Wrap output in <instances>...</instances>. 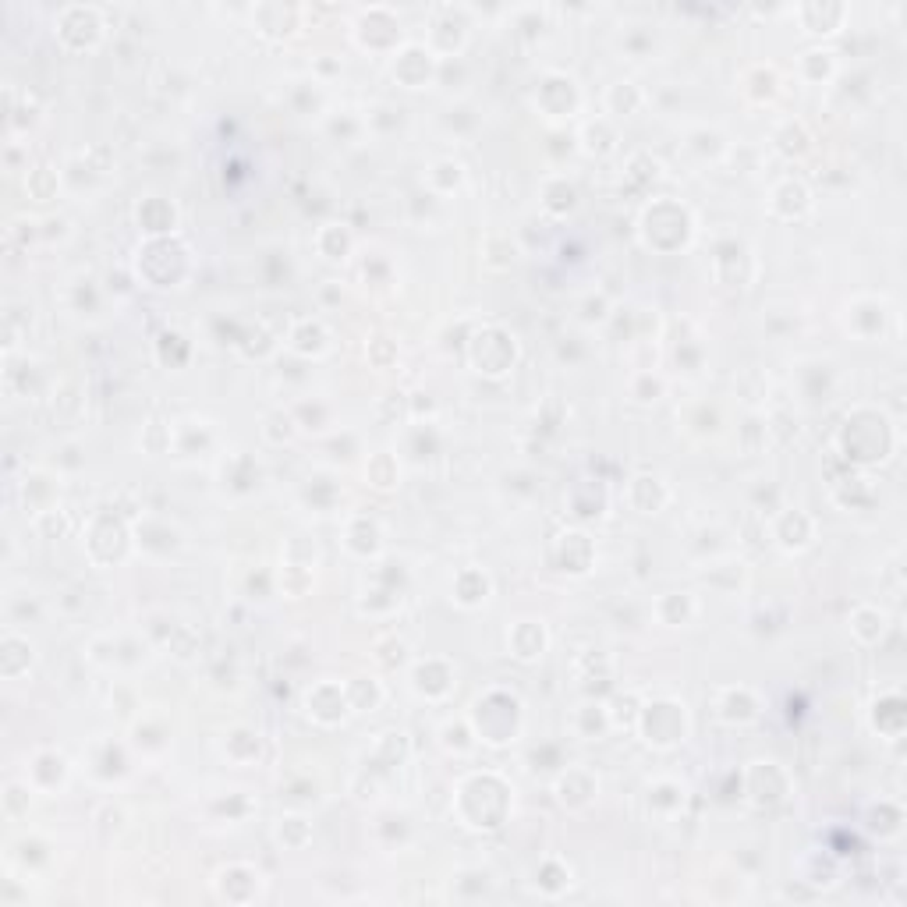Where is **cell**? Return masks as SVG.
<instances>
[{"instance_id":"cell-1","label":"cell","mask_w":907,"mask_h":907,"mask_svg":"<svg viewBox=\"0 0 907 907\" xmlns=\"http://www.w3.org/2000/svg\"><path fill=\"white\" fill-rule=\"evenodd\" d=\"M475 737L486 745H507L521 730V706L507 691H489L475 702Z\"/></svg>"},{"instance_id":"cell-2","label":"cell","mask_w":907,"mask_h":907,"mask_svg":"<svg viewBox=\"0 0 907 907\" xmlns=\"http://www.w3.org/2000/svg\"><path fill=\"white\" fill-rule=\"evenodd\" d=\"M103 22L100 8H86V4H71L57 15V39L68 50H93L103 39Z\"/></svg>"},{"instance_id":"cell-3","label":"cell","mask_w":907,"mask_h":907,"mask_svg":"<svg viewBox=\"0 0 907 907\" xmlns=\"http://www.w3.org/2000/svg\"><path fill=\"white\" fill-rule=\"evenodd\" d=\"M642 734L656 748L681 745L688 734V713L677 702H652L649 709H642Z\"/></svg>"},{"instance_id":"cell-4","label":"cell","mask_w":907,"mask_h":907,"mask_svg":"<svg viewBox=\"0 0 907 907\" xmlns=\"http://www.w3.org/2000/svg\"><path fill=\"white\" fill-rule=\"evenodd\" d=\"M514 358H518V344L504 330H486L472 341V362L486 376H500L504 369H511Z\"/></svg>"},{"instance_id":"cell-5","label":"cell","mask_w":907,"mask_h":907,"mask_svg":"<svg viewBox=\"0 0 907 907\" xmlns=\"http://www.w3.org/2000/svg\"><path fill=\"white\" fill-rule=\"evenodd\" d=\"M433 75H436V54L429 47H422V43H411V47H404L401 54H397L394 78L401 82V86L422 89Z\"/></svg>"},{"instance_id":"cell-6","label":"cell","mask_w":907,"mask_h":907,"mask_svg":"<svg viewBox=\"0 0 907 907\" xmlns=\"http://www.w3.org/2000/svg\"><path fill=\"white\" fill-rule=\"evenodd\" d=\"M29 783L43 794L61 791L68 783V759L61 752H39L29 766Z\"/></svg>"},{"instance_id":"cell-7","label":"cell","mask_w":907,"mask_h":907,"mask_svg":"<svg viewBox=\"0 0 907 907\" xmlns=\"http://www.w3.org/2000/svg\"><path fill=\"white\" fill-rule=\"evenodd\" d=\"M29 667H32V642L18 635V631H8L4 642H0V674L8 677V681H15Z\"/></svg>"},{"instance_id":"cell-8","label":"cell","mask_w":907,"mask_h":907,"mask_svg":"<svg viewBox=\"0 0 907 907\" xmlns=\"http://www.w3.org/2000/svg\"><path fill=\"white\" fill-rule=\"evenodd\" d=\"M720 716L727 723H748L759 716V702H755V695L748 688H730V691H723Z\"/></svg>"},{"instance_id":"cell-9","label":"cell","mask_w":907,"mask_h":907,"mask_svg":"<svg viewBox=\"0 0 907 907\" xmlns=\"http://www.w3.org/2000/svg\"><path fill=\"white\" fill-rule=\"evenodd\" d=\"M798 15L808 32H837L844 25L847 11L840 4H826V8L822 4H805V8H798Z\"/></svg>"},{"instance_id":"cell-10","label":"cell","mask_w":907,"mask_h":907,"mask_svg":"<svg viewBox=\"0 0 907 907\" xmlns=\"http://www.w3.org/2000/svg\"><path fill=\"white\" fill-rule=\"evenodd\" d=\"M511 649H514V656H518V659H535V656H543V649H546V631L539 628L535 621H521L518 628H514V635H511Z\"/></svg>"},{"instance_id":"cell-11","label":"cell","mask_w":907,"mask_h":907,"mask_svg":"<svg viewBox=\"0 0 907 907\" xmlns=\"http://www.w3.org/2000/svg\"><path fill=\"white\" fill-rule=\"evenodd\" d=\"M39 482H43V472L25 475L22 493H39ZM47 493H50L47 500H29V497H22V500H25V507H29V511L36 514V518H39V514H47V511H57L54 500H57V493H61V482H54V475H50V482H47Z\"/></svg>"},{"instance_id":"cell-12","label":"cell","mask_w":907,"mask_h":907,"mask_svg":"<svg viewBox=\"0 0 907 907\" xmlns=\"http://www.w3.org/2000/svg\"><path fill=\"white\" fill-rule=\"evenodd\" d=\"M606 103H610V107L617 110V114H631V110H635L638 103H642V93H638V89L631 86V82H617V86H613L610 93H606Z\"/></svg>"},{"instance_id":"cell-13","label":"cell","mask_w":907,"mask_h":907,"mask_svg":"<svg viewBox=\"0 0 907 907\" xmlns=\"http://www.w3.org/2000/svg\"><path fill=\"white\" fill-rule=\"evenodd\" d=\"M748 82H755L748 93L755 96V100H762V96H773L776 93V86H780V78H776V71L773 68H766V64H759V68H752V75H748Z\"/></svg>"}]
</instances>
